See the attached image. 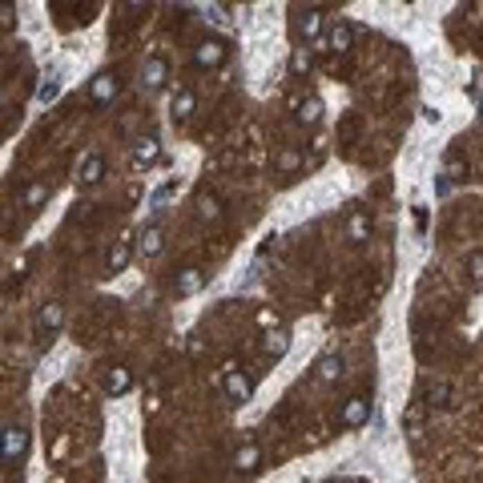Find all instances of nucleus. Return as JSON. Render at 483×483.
Returning a JSON list of instances; mask_svg holds the SVG:
<instances>
[{"mask_svg":"<svg viewBox=\"0 0 483 483\" xmlns=\"http://www.w3.org/2000/svg\"><path fill=\"white\" fill-rule=\"evenodd\" d=\"M193 61H198L202 69L222 65V61H226V41H202V45H198V53H193Z\"/></svg>","mask_w":483,"mask_h":483,"instance_id":"f257e3e1","label":"nucleus"},{"mask_svg":"<svg viewBox=\"0 0 483 483\" xmlns=\"http://www.w3.org/2000/svg\"><path fill=\"white\" fill-rule=\"evenodd\" d=\"M101 173H105V158H101V153H89V158L81 161V169H77L81 185H97L101 182Z\"/></svg>","mask_w":483,"mask_h":483,"instance_id":"0eeeda50","label":"nucleus"},{"mask_svg":"<svg viewBox=\"0 0 483 483\" xmlns=\"http://www.w3.org/2000/svg\"><path fill=\"white\" fill-rule=\"evenodd\" d=\"M61 319H65V310H61L57 302H48L45 310H41V330H48V334H53V330L61 326Z\"/></svg>","mask_w":483,"mask_h":483,"instance_id":"f3484780","label":"nucleus"},{"mask_svg":"<svg viewBox=\"0 0 483 483\" xmlns=\"http://www.w3.org/2000/svg\"><path fill=\"white\" fill-rule=\"evenodd\" d=\"M299 153H282V161H278V165H282V169H286V173H290V169H299Z\"/></svg>","mask_w":483,"mask_h":483,"instance_id":"a878e982","label":"nucleus"},{"mask_svg":"<svg viewBox=\"0 0 483 483\" xmlns=\"http://www.w3.org/2000/svg\"><path fill=\"white\" fill-rule=\"evenodd\" d=\"M206 17H209V21H214V24H226V21H230L222 4H209V8H206Z\"/></svg>","mask_w":483,"mask_h":483,"instance_id":"393cba45","label":"nucleus"},{"mask_svg":"<svg viewBox=\"0 0 483 483\" xmlns=\"http://www.w3.org/2000/svg\"><path fill=\"white\" fill-rule=\"evenodd\" d=\"M471 274L483 278V254H471Z\"/></svg>","mask_w":483,"mask_h":483,"instance_id":"c756f323","label":"nucleus"},{"mask_svg":"<svg viewBox=\"0 0 483 483\" xmlns=\"http://www.w3.org/2000/svg\"><path fill=\"white\" fill-rule=\"evenodd\" d=\"M57 93H61V77L53 73V77H48L45 85L37 89V101H41V105H48V101H57Z\"/></svg>","mask_w":483,"mask_h":483,"instance_id":"aec40b11","label":"nucleus"},{"mask_svg":"<svg viewBox=\"0 0 483 483\" xmlns=\"http://www.w3.org/2000/svg\"><path fill=\"white\" fill-rule=\"evenodd\" d=\"M258 460H262V451L250 443V447H242V451L234 455V467H238V471H250V467H258Z\"/></svg>","mask_w":483,"mask_h":483,"instance_id":"6ab92c4d","label":"nucleus"},{"mask_svg":"<svg viewBox=\"0 0 483 483\" xmlns=\"http://www.w3.org/2000/svg\"><path fill=\"white\" fill-rule=\"evenodd\" d=\"M193 105H198V101H193V93H178V97H173V113H178V117H189V113H193Z\"/></svg>","mask_w":483,"mask_h":483,"instance_id":"4be33fe9","label":"nucleus"},{"mask_svg":"<svg viewBox=\"0 0 483 483\" xmlns=\"http://www.w3.org/2000/svg\"><path fill=\"white\" fill-rule=\"evenodd\" d=\"M367 234H370L367 214H354V218L346 222V238H350V242H367Z\"/></svg>","mask_w":483,"mask_h":483,"instance_id":"dca6fc26","label":"nucleus"},{"mask_svg":"<svg viewBox=\"0 0 483 483\" xmlns=\"http://www.w3.org/2000/svg\"><path fill=\"white\" fill-rule=\"evenodd\" d=\"M133 161H138V165H149V161H158V141H153V138H145V141L138 145Z\"/></svg>","mask_w":483,"mask_h":483,"instance_id":"412c9836","label":"nucleus"},{"mask_svg":"<svg viewBox=\"0 0 483 483\" xmlns=\"http://www.w3.org/2000/svg\"><path fill=\"white\" fill-rule=\"evenodd\" d=\"M173 198H178V182L158 185V189H153V198H149V209H161L165 202H173Z\"/></svg>","mask_w":483,"mask_h":483,"instance_id":"a211bd4d","label":"nucleus"},{"mask_svg":"<svg viewBox=\"0 0 483 483\" xmlns=\"http://www.w3.org/2000/svg\"><path fill=\"white\" fill-rule=\"evenodd\" d=\"M367 419H370V399H363V395L346 399V407H343V423H346V427H363Z\"/></svg>","mask_w":483,"mask_h":483,"instance_id":"7ed1b4c3","label":"nucleus"},{"mask_svg":"<svg viewBox=\"0 0 483 483\" xmlns=\"http://www.w3.org/2000/svg\"><path fill=\"white\" fill-rule=\"evenodd\" d=\"M45 198H48V189L37 182V185H28V193H24V206H41Z\"/></svg>","mask_w":483,"mask_h":483,"instance_id":"5701e85b","label":"nucleus"},{"mask_svg":"<svg viewBox=\"0 0 483 483\" xmlns=\"http://www.w3.org/2000/svg\"><path fill=\"white\" fill-rule=\"evenodd\" d=\"M299 32L306 37V41H319V32H322V12H319V8H306V12H302Z\"/></svg>","mask_w":483,"mask_h":483,"instance_id":"9b49d317","label":"nucleus"},{"mask_svg":"<svg viewBox=\"0 0 483 483\" xmlns=\"http://www.w3.org/2000/svg\"><path fill=\"white\" fill-rule=\"evenodd\" d=\"M24 447H28V435H24L21 427H4V463L8 467L24 455Z\"/></svg>","mask_w":483,"mask_h":483,"instance_id":"f03ea898","label":"nucleus"},{"mask_svg":"<svg viewBox=\"0 0 483 483\" xmlns=\"http://www.w3.org/2000/svg\"><path fill=\"white\" fill-rule=\"evenodd\" d=\"M89 97L97 101V105H109V101L117 97V77H113V73H101V77H93Z\"/></svg>","mask_w":483,"mask_h":483,"instance_id":"39448f33","label":"nucleus"},{"mask_svg":"<svg viewBox=\"0 0 483 483\" xmlns=\"http://www.w3.org/2000/svg\"><path fill=\"white\" fill-rule=\"evenodd\" d=\"M480 121H483V105H480Z\"/></svg>","mask_w":483,"mask_h":483,"instance_id":"7c9ffc66","label":"nucleus"},{"mask_svg":"<svg viewBox=\"0 0 483 483\" xmlns=\"http://www.w3.org/2000/svg\"><path fill=\"white\" fill-rule=\"evenodd\" d=\"M435 193H439V198H447V193H451V178H447V173H439V182H435Z\"/></svg>","mask_w":483,"mask_h":483,"instance_id":"bb28decb","label":"nucleus"},{"mask_svg":"<svg viewBox=\"0 0 483 483\" xmlns=\"http://www.w3.org/2000/svg\"><path fill=\"white\" fill-rule=\"evenodd\" d=\"M161 246H165V234H161V226H149V230L141 234V254H145V258L161 254Z\"/></svg>","mask_w":483,"mask_h":483,"instance_id":"4468645a","label":"nucleus"},{"mask_svg":"<svg viewBox=\"0 0 483 483\" xmlns=\"http://www.w3.org/2000/svg\"><path fill=\"white\" fill-rule=\"evenodd\" d=\"M467 89H471V97H480V93H483V73H475V77H471V85H467Z\"/></svg>","mask_w":483,"mask_h":483,"instance_id":"c85d7f7f","label":"nucleus"},{"mask_svg":"<svg viewBox=\"0 0 483 483\" xmlns=\"http://www.w3.org/2000/svg\"><path fill=\"white\" fill-rule=\"evenodd\" d=\"M319 379L322 383H334V379H343V359L339 354H326V359H319Z\"/></svg>","mask_w":483,"mask_h":483,"instance_id":"f8f14e48","label":"nucleus"},{"mask_svg":"<svg viewBox=\"0 0 483 483\" xmlns=\"http://www.w3.org/2000/svg\"><path fill=\"white\" fill-rule=\"evenodd\" d=\"M202 286H206V274H202L198 266H189V270H182V274H178V294H182V299H193Z\"/></svg>","mask_w":483,"mask_h":483,"instance_id":"423d86ee","label":"nucleus"},{"mask_svg":"<svg viewBox=\"0 0 483 483\" xmlns=\"http://www.w3.org/2000/svg\"><path fill=\"white\" fill-rule=\"evenodd\" d=\"M129 387H133V375H129L125 367H113L109 375H105V391L109 395H125Z\"/></svg>","mask_w":483,"mask_h":483,"instance_id":"1a4fd4ad","label":"nucleus"},{"mask_svg":"<svg viewBox=\"0 0 483 483\" xmlns=\"http://www.w3.org/2000/svg\"><path fill=\"white\" fill-rule=\"evenodd\" d=\"M294 69H310V53H306V48L294 53Z\"/></svg>","mask_w":483,"mask_h":483,"instance_id":"cd10ccee","label":"nucleus"},{"mask_svg":"<svg viewBox=\"0 0 483 483\" xmlns=\"http://www.w3.org/2000/svg\"><path fill=\"white\" fill-rule=\"evenodd\" d=\"M286 346H290V334H286V330H270V334H266V354H270V359H282Z\"/></svg>","mask_w":483,"mask_h":483,"instance_id":"2eb2a0df","label":"nucleus"},{"mask_svg":"<svg viewBox=\"0 0 483 483\" xmlns=\"http://www.w3.org/2000/svg\"><path fill=\"white\" fill-rule=\"evenodd\" d=\"M129 258H133V246H129V242H117L113 250H109V262H105V266H109V274L125 270V266H129Z\"/></svg>","mask_w":483,"mask_h":483,"instance_id":"ddd939ff","label":"nucleus"},{"mask_svg":"<svg viewBox=\"0 0 483 483\" xmlns=\"http://www.w3.org/2000/svg\"><path fill=\"white\" fill-rule=\"evenodd\" d=\"M226 395H230L234 403H246V399L254 395L250 375H242V370H226Z\"/></svg>","mask_w":483,"mask_h":483,"instance_id":"20e7f679","label":"nucleus"},{"mask_svg":"<svg viewBox=\"0 0 483 483\" xmlns=\"http://www.w3.org/2000/svg\"><path fill=\"white\" fill-rule=\"evenodd\" d=\"M350 41H354V28H350V21H334V28H330V48H334V53H346V48H350Z\"/></svg>","mask_w":483,"mask_h":483,"instance_id":"9d476101","label":"nucleus"},{"mask_svg":"<svg viewBox=\"0 0 483 483\" xmlns=\"http://www.w3.org/2000/svg\"><path fill=\"white\" fill-rule=\"evenodd\" d=\"M319 113H322V105H319V101H306V105H302V121H319Z\"/></svg>","mask_w":483,"mask_h":483,"instance_id":"b1692460","label":"nucleus"},{"mask_svg":"<svg viewBox=\"0 0 483 483\" xmlns=\"http://www.w3.org/2000/svg\"><path fill=\"white\" fill-rule=\"evenodd\" d=\"M165 77H169V65H165L161 57H153V61L145 65V73H141V81H145V89H161V85H165Z\"/></svg>","mask_w":483,"mask_h":483,"instance_id":"6e6552de","label":"nucleus"}]
</instances>
